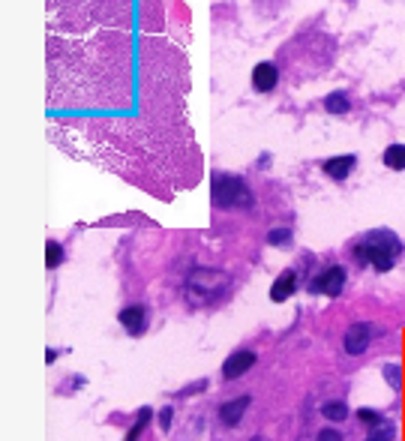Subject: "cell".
<instances>
[{"instance_id": "1", "label": "cell", "mask_w": 405, "mask_h": 441, "mask_svg": "<svg viewBox=\"0 0 405 441\" xmlns=\"http://www.w3.org/2000/svg\"><path fill=\"white\" fill-rule=\"evenodd\" d=\"M159 0L45 3L48 135L171 202L201 177L184 30Z\"/></svg>"}, {"instance_id": "2", "label": "cell", "mask_w": 405, "mask_h": 441, "mask_svg": "<svg viewBox=\"0 0 405 441\" xmlns=\"http://www.w3.org/2000/svg\"><path fill=\"white\" fill-rule=\"evenodd\" d=\"M210 202L222 210H246L252 207V193L246 186L243 177H235V174H214L210 177Z\"/></svg>"}, {"instance_id": "3", "label": "cell", "mask_w": 405, "mask_h": 441, "mask_svg": "<svg viewBox=\"0 0 405 441\" xmlns=\"http://www.w3.org/2000/svg\"><path fill=\"white\" fill-rule=\"evenodd\" d=\"M360 246H363V253H367V262H372L378 270H390L393 262H397V255L402 253L399 237L393 234V232H388V228H381V232H372Z\"/></svg>"}, {"instance_id": "4", "label": "cell", "mask_w": 405, "mask_h": 441, "mask_svg": "<svg viewBox=\"0 0 405 441\" xmlns=\"http://www.w3.org/2000/svg\"><path fill=\"white\" fill-rule=\"evenodd\" d=\"M342 285H346V267H327V270H321V276L316 279L312 288L327 297H337L342 292Z\"/></svg>"}, {"instance_id": "5", "label": "cell", "mask_w": 405, "mask_h": 441, "mask_svg": "<svg viewBox=\"0 0 405 441\" xmlns=\"http://www.w3.org/2000/svg\"><path fill=\"white\" fill-rule=\"evenodd\" d=\"M369 339H372V324H367V322L351 324L348 334H346V352H348L351 357L363 354V352L369 348Z\"/></svg>"}, {"instance_id": "6", "label": "cell", "mask_w": 405, "mask_h": 441, "mask_svg": "<svg viewBox=\"0 0 405 441\" xmlns=\"http://www.w3.org/2000/svg\"><path fill=\"white\" fill-rule=\"evenodd\" d=\"M252 366H256V354L252 352H235L226 364H222V375L231 382V378H240L243 373H249Z\"/></svg>"}, {"instance_id": "7", "label": "cell", "mask_w": 405, "mask_h": 441, "mask_svg": "<svg viewBox=\"0 0 405 441\" xmlns=\"http://www.w3.org/2000/svg\"><path fill=\"white\" fill-rule=\"evenodd\" d=\"M295 285H297L295 270H282V274L277 276V283L270 285V300H273V304H282V300H288L291 294H295Z\"/></svg>"}, {"instance_id": "8", "label": "cell", "mask_w": 405, "mask_h": 441, "mask_svg": "<svg viewBox=\"0 0 405 441\" xmlns=\"http://www.w3.org/2000/svg\"><path fill=\"white\" fill-rule=\"evenodd\" d=\"M277 78H279V73L273 63H258L252 69V87H256L258 94H270V90L277 87Z\"/></svg>"}, {"instance_id": "9", "label": "cell", "mask_w": 405, "mask_h": 441, "mask_svg": "<svg viewBox=\"0 0 405 441\" xmlns=\"http://www.w3.org/2000/svg\"><path fill=\"white\" fill-rule=\"evenodd\" d=\"M249 399L252 396H237V399H231V403H226L219 408V420L226 426H237L240 424V417H243V412L249 408Z\"/></svg>"}, {"instance_id": "10", "label": "cell", "mask_w": 405, "mask_h": 441, "mask_svg": "<svg viewBox=\"0 0 405 441\" xmlns=\"http://www.w3.org/2000/svg\"><path fill=\"white\" fill-rule=\"evenodd\" d=\"M216 283H219V285L226 283V276L216 274V270H196V274L189 276V288H192V292H205V294H210V288H214Z\"/></svg>"}, {"instance_id": "11", "label": "cell", "mask_w": 405, "mask_h": 441, "mask_svg": "<svg viewBox=\"0 0 405 441\" xmlns=\"http://www.w3.org/2000/svg\"><path fill=\"white\" fill-rule=\"evenodd\" d=\"M120 324H124V327H126L133 336L145 334V324H147V315H145V309H141V306H126L124 313H120Z\"/></svg>"}, {"instance_id": "12", "label": "cell", "mask_w": 405, "mask_h": 441, "mask_svg": "<svg viewBox=\"0 0 405 441\" xmlns=\"http://www.w3.org/2000/svg\"><path fill=\"white\" fill-rule=\"evenodd\" d=\"M354 163H358V156H333V159L324 163V172H327L333 180H346L351 174Z\"/></svg>"}, {"instance_id": "13", "label": "cell", "mask_w": 405, "mask_h": 441, "mask_svg": "<svg viewBox=\"0 0 405 441\" xmlns=\"http://www.w3.org/2000/svg\"><path fill=\"white\" fill-rule=\"evenodd\" d=\"M384 165L393 168V172H402L405 168V144H390L384 150Z\"/></svg>"}, {"instance_id": "14", "label": "cell", "mask_w": 405, "mask_h": 441, "mask_svg": "<svg viewBox=\"0 0 405 441\" xmlns=\"http://www.w3.org/2000/svg\"><path fill=\"white\" fill-rule=\"evenodd\" d=\"M324 108H327L330 114H346L348 112V96L346 94H330L324 99Z\"/></svg>"}, {"instance_id": "15", "label": "cell", "mask_w": 405, "mask_h": 441, "mask_svg": "<svg viewBox=\"0 0 405 441\" xmlns=\"http://www.w3.org/2000/svg\"><path fill=\"white\" fill-rule=\"evenodd\" d=\"M60 262H64V246H60L57 240H48L45 244V264L54 270V267H60Z\"/></svg>"}, {"instance_id": "16", "label": "cell", "mask_w": 405, "mask_h": 441, "mask_svg": "<svg viewBox=\"0 0 405 441\" xmlns=\"http://www.w3.org/2000/svg\"><path fill=\"white\" fill-rule=\"evenodd\" d=\"M321 414L327 420H346L348 417V405L346 403H327L321 408Z\"/></svg>"}, {"instance_id": "17", "label": "cell", "mask_w": 405, "mask_h": 441, "mask_svg": "<svg viewBox=\"0 0 405 441\" xmlns=\"http://www.w3.org/2000/svg\"><path fill=\"white\" fill-rule=\"evenodd\" d=\"M150 420V408H141L138 412V420H135V426L129 429V435H126V441H138V435L145 433V424Z\"/></svg>"}, {"instance_id": "18", "label": "cell", "mask_w": 405, "mask_h": 441, "mask_svg": "<svg viewBox=\"0 0 405 441\" xmlns=\"http://www.w3.org/2000/svg\"><path fill=\"white\" fill-rule=\"evenodd\" d=\"M267 244L270 246H286V244H291V232L288 228H273V232L267 234Z\"/></svg>"}, {"instance_id": "19", "label": "cell", "mask_w": 405, "mask_h": 441, "mask_svg": "<svg viewBox=\"0 0 405 441\" xmlns=\"http://www.w3.org/2000/svg\"><path fill=\"white\" fill-rule=\"evenodd\" d=\"M358 420H363V424H369V426L384 424V417H381L378 412H369V408H360V412H358Z\"/></svg>"}, {"instance_id": "20", "label": "cell", "mask_w": 405, "mask_h": 441, "mask_svg": "<svg viewBox=\"0 0 405 441\" xmlns=\"http://www.w3.org/2000/svg\"><path fill=\"white\" fill-rule=\"evenodd\" d=\"M384 375H388V384L390 387H402V373H399V366H384Z\"/></svg>"}, {"instance_id": "21", "label": "cell", "mask_w": 405, "mask_h": 441, "mask_svg": "<svg viewBox=\"0 0 405 441\" xmlns=\"http://www.w3.org/2000/svg\"><path fill=\"white\" fill-rule=\"evenodd\" d=\"M318 441H342V435L337 433V429H321V433H318Z\"/></svg>"}, {"instance_id": "22", "label": "cell", "mask_w": 405, "mask_h": 441, "mask_svg": "<svg viewBox=\"0 0 405 441\" xmlns=\"http://www.w3.org/2000/svg\"><path fill=\"white\" fill-rule=\"evenodd\" d=\"M171 414H175L171 408H162V412H159V426L162 429H171Z\"/></svg>"}, {"instance_id": "23", "label": "cell", "mask_w": 405, "mask_h": 441, "mask_svg": "<svg viewBox=\"0 0 405 441\" xmlns=\"http://www.w3.org/2000/svg\"><path fill=\"white\" fill-rule=\"evenodd\" d=\"M45 360H48V364H54V360H57V352H54V348H48V354H45Z\"/></svg>"}, {"instance_id": "24", "label": "cell", "mask_w": 405, "mask_h": 441, "mask_svg": "<svg viewBox=\"0 0 405 441\" xmlns=\"http://www.w3.org/2000/svg\"><path fill=\"white\" fill-rule=\"evenodd\" d=\"M249 441H267V438H261V435H256V438H249Z\"/></svg>"}, {"instance_id": "25", "label": "cell", "mask_w": 405, "mask_h": 441, "mask_svg": "<svg viewBox=\"0 0 405 441\" xmlns=\"http://www.w3.org/2000/svg\"><path fill=\"white\" fill-rule=\"evenodd\" d=\"M367 441H378V438H372V435H369V438H367Z\"/></svg>"}]
</instances>
